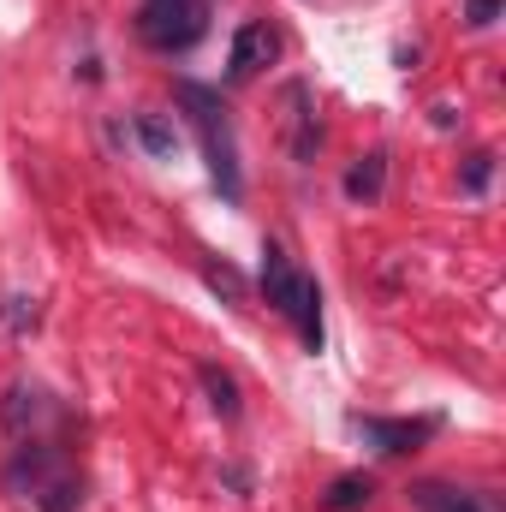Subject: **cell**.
Segmentation results:
<instances>
[{
    "label": "cell",
    "instance_id": "1",
    "mask_svg": "<svg viewBox=\"0 0 506 512\" xmlns=\"http://www.w3.org/2000/svg\"><path fill=\"white\" fill-rule=\"evenodd\" d=\"M6 495L30 501L36 512H84V477L60 441L24 435L6 459Z\"/></svg>",
    "mask_w": 506,
    "mask_h": 512
},
{
    "label": "cell",
    "instance_id": "2",
    "mask_svg": "<svg viewBox=\"0 0 506 512\" xmlns=\"http://www.w3.org/2000/svg\"><path fill=\"white\" fill-rule=\"evenodd\" d=\"M173 102H179V114L191 120V131H197V143H203V161H209V179L221 185V197H227V203H245L239 137H233V120H227V102H221V90L179 78V84H173Z\"/></svg>",
    "mask_w": 506,
    "mask_h": 512
},
{
    "label": "cell",
    "instance_id": "3",
    "mask_svg": "<svg viewBox=\"0 0 506 512\" xmlns=\"http://www.w3.org/2000/svg\"><path fill=\"white\" fill-rule=\"evenodd\" d=\"M209 12L215 0H143L131 30L149 54H191L209 36Z\"/></svg>",
    "mask_w": 506,
    "mask_h": 512
},
{
    "label": "cell",
    "instance_id": "4",
    "mask_svg": "<svg viewBox=\"0 0 506 512\" xmlns=\"http://www.w3.org/2000/svg\"><path fill=\"white\" fill-rule=\"evenodd\" d=\"M346 423H352V435H364V447H376L381 459L417 453V447L441 429V417H370V411H352Z\"/></svg>",
    "mask_w": 506,
    "mask_h": 512
},
{
    "label": "cell",
    "instance_id": "5",
    "mask_svg": "<svg viewBox=\"0 0 506 512\" xmlns=\"http://www.w3.org/2000/svg\"><path fill=\"white\" fill-rule=\"evenodd\" d=\"M274 60H280V30H268L262 18L239 24L233 30V48H227V84H245V78H256Z\"/></svg>",
    "mask_w": 506,
    "mask_h": 512
},
{
    "label": "cell",
    "instance_id": "6",
    "mask_svg": "<svg viewBox=\"0 0 506 512\" xmlns=\"http://www.w3.org/2000/svg\"><path fill=\"white\" fill-rule=\"evenodd\" d=\"M298 286H304V274L292 268V256L268 239V245H262V298H268L280 316H292V304H298Z\"/></svg>",
    "mask_w": 506,
    "mask_h": 512
},
{
    "label": "cell",
    "instance_id": "7",
    "mask_svg": "<svg viewBox=\"0 0 506 512\" xmlns=\"http://www.w3.org/2000/svg\"><path fill=\"white\" fill-rule=\"evenodd\" d=\"M48 411H54V405H48V393H42V387H30V382L6 387V399H0V423H6V435H12V441L36 435V423H42Z\"/></svg>",
    "mask_w": 506,
    "mask_h": 512
},
{
    "label": "cell",
    "instance_id": "8",
    "mask_svg": "<svg viewBox=\"0 0 506 512\" xmlns=\"http://www.w3.org/2000/svg\"><path fill=\"white\" fill-rule=\"evenodd\" d=\"M197 382H203V393H209V411L221 417V423H239L245 417V393H239V376L233 370H221V364H197Z\"/></svg>",
    "mask_w": 506,
    "mask_h": 512
},
{
    "label": "cell",
    "instance_id": "9",
    "mask_svg": "<svg viewBox=\"0 0 506 512\" xmlns=\"http://www.w3.org/2000/svg\"><path fill=\"white\" fill-rule=\"evenodd\" d=\"M405 495H411V507H417V512H489V501H483V495L453 489V483H435V477L411 483Z\"/></svg>",
    "mask_w": 506,
    "mask_h": 512
},
{
    "label": "cell",
    "instance_id": "10",
    "mask_svg": "<svg viewBox=\"0 0 506 512\" xmlns=\"http://www.w3.org/2000/svg\"><path fill=\"white\" fill-rule=\"evenodd\" d=\"M286 108H292V161H316V149H322V120H316V108H310V90L292 84V90H286Z\"/></svg>",
    "mask_w": 506,
    "mask_h": 512
},
{
    "label": "cell",
    "instance_id": "11",
    "mask_svg": "<svg viewBox=\"0 0 506 512\" xmlns=\"http://www.w3.org/2000/svg\"><path fill=\"white\" fill-rule=\"evenodd\" d=\"M292 328H298V340H304V352H322V286H316V274H304V286H298V304H292V316H286Z\"/></svg>",
    "mask_w": 506,
    "mask_h": 512
},
{
    "label": "cell",
    "instance_id": "12",
    "mask_svg": "<svg viewBox=\"0 0 506 512\" xmlns=\"http://www.w3.org/2000/svg\"><path fill=\"white\" fill-rule=\"evenodd\" d=\"M376 501V477L370 471H340L322 495V512H364Z\"/></svg>",
    "mask_w": 506,
    "mask_h": 512
},
{
    "label": "cell",
    "instance_id": "13",
    "mask_svg": "<svg viewBox=\"0 0 506 512\" xmlns=\"http://www.w3.org/2000/svg\"><path fill=\"white\" fill-rule=\"evenodd\" d=\"M381 191H387V149H370V155H358L346 167V197L352 203H376Z\"/></svg>",
    "mask_w": 506,
    "mask_h": 512
},
{
    "label": "cell",
    "instance_id": "14",
    "mask_svg": "<svg viewBox=\"0 0 506 512\" xmlns=\"http://www.w3.org/2000/svg\"><path fill=\"white\" fill-rule=\"evenodd\" d=\"M131 137H137L143 155H155V161H173V155H179V126H167L161 114H137V120H131Z\"/></svg>",
    "mask_w": 506,
    "mask_h": 512
},
{
    "label": "cell",
    "instance_id": "15",
    "mask_svg": "<svg viewBox=\"0 0 506 512\" xmlns=\"http://www.w3.org/2000/svg\"><path fill=\"white\" fill-rule=\"evenodd\" d=\"M36 322H42V298H30V292H12V298L0 304V328H6L12 340H30V334H36Z\"/></svg>",
    "mask_w": 506,
    "mask_h": 512
},
{
    "label": "cell",
    "instance_id": "16",
    "mask_svg": "<svg viewBox=\"0 0 506 512\" xmlns=\"http://www.w3.org/2000/svg\"><path fill=\"white\" fill-rule=\"evenodd\" d=\"M489 179H495V149H477V155H465L459 191H465V197H483V191H489Z\"/></svg>",
    "mask_w": 506,
    "mask_h": 512
},
{
    "label": "cell",
    "instance_id": "17",
    "mask_svg": "<svg viewBox=\"0 0 506 512\" xmlns=\"http://www.w3.org/2000/svg\"><path fill=\"white\" fill-rule=\"evenodd\" d=\"M203 280H209V292H221L227 304H245V280H239L227 262H203Z\"/></svg>",
    "mask_w": 506,
    "mask_h": 512
},
{
    "label": "cell",
    "instance_id": "18",
    "mask_svg": "<svg viewBox=\"0 0 506 512\" xmlns=\"http://www.w3.org/2000/svg\"><path fill=\"white\" fill-rule=\"evenodd\" d=\"M501 6L506 0H465V24H471V30H489V24L501 18Z\"/></svg>",
    "mask_w": 506,
    "mask_h": 512
}]
</instances>
